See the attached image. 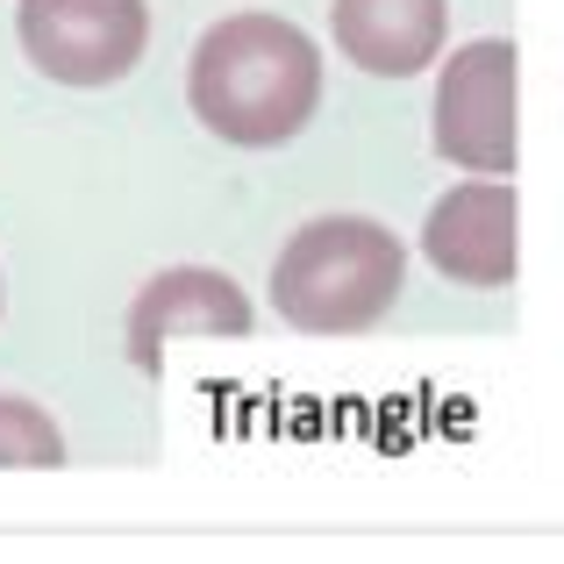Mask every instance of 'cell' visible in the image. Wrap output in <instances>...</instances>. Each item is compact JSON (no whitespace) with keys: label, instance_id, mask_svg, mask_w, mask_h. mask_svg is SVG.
<instances>
[{"label":"cell","instance_id":"cell-2","mask_svg":"<svg viewBox=\"0 0 564 564\" xmlns=\"http://www.w3.org/2000/svg\"><path fill=\"white\" fill-rule=\"evenodd\" d=\"M408 286V243L372 215H315L279 243L272 307L301 336H365Z\"/></svg>","mask_w":564,"mask_h":564},{"label":"cell","instance_id":"cell-7","mask_svg":"<svg viewBox=\"0 0 564 564\" xmlns=\"http://www.w3.org/2000/svg\"><path fill=\"white\" fill-rule=\"evenodd\" d=\"M329 36L372 79H414L451 43V8L443 0H336Z\"/></svg>","mask_w":564,"mask_h":564},{"label":"cell","instance_id":"cell-8","mask_svg":"<svg viewBox=\"0 0 564 564\" xmlns=\"http://www.w3.org/2000/svg\"><path fill=\"white\" fill-rule=\"evenodd\" d=\"M0 465H8V471H51V465H65V436H57V422L36 408V400L0 393Z\"/></svg>","mask_w":564,"mask_h":564},{"label":"cell","instance_id":"cell-1","mask_svg":"<svg viewBox=\"0 0 564 564\" xmlns=\"http://www.w3.org/2000/svg\"><path fill=\"white\" fill-rule=\"evenodd\" d=\"M186 108L207 137L236 151H279L322 108V51L286 14H221L186 57Z\"/></svg>","mask_w":564,"mask_h":564},{"label":"cell","instance_id":"cell-5","mask_svg":"<svg viewBox=\"0 0 564 564\" xmlns=\"http://www.w3.org/2000/svg\"><path fill=\"white\" fill-rule=\"evenodd\" d=\"M422 258L451 286H471V293L514 286V272H522V200H514V180L471 172L465 186H451L422 221Z\"/></svg>","mask_w":564,"mask_h":564},{"label":"cell","instance_id":"cell-9","mask_svg":"<svg viewBox=\"0 0 564 564\" xmlns=\"http://www.w3.org/2000/svg\"><path fill=\"white\" fill-rule=\"evenodd\" d=\"M0 307H8V293H0Z\"/></svg>","mask_w":564,"mask_h":564},{"label":"cell","instance_id":"cell-3","mask_svg":"<svg viewBox=\"0 0 564 564\" xmlns=\"http://www.w3.org/2000/svg\"><path fill=\"white\" fill-rule=\"evenodd\" d=\"M429 137L436 158L457 172H486V180H514V43L479 36L457 43L451 65L436 57V100H429Z\"/></svg>","mask_w":564,"mask_h":564},{"label":"cell","instance_id":"cell-6","mask_svg":"<svg viewBox=\"0 0 564 564\" xmlns=\"http://www.w3.org/2000/svg\"><path fill=\"white\" fill-rule=\"evenodd\" d=\"M250 322H258V307H250V293L229 272H215V264H172V272L137 286L129 322H122V350L137 372L158 379L172 344H186V336H250Z\"/></svg>","mask_w":564,"mask_h":564},{"label":"cell","instance_id":"cell-4","mask_svg":"<svg viewBox=\"0 0 564 564\" xmlns=\"http://www.w3.org/2000/svg\"><path fill=\"white\" fill-rule=\"evenodd\" d=\"M22 57L57 86H115L151 51L143 0H22L14 8Z\"/></svg>","mask_w":564,"mask_h":564}]
</instances>
